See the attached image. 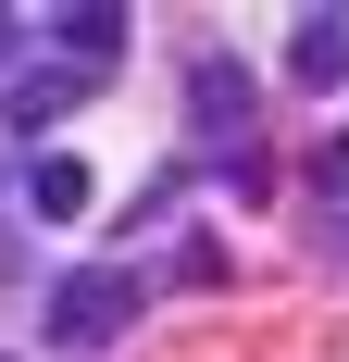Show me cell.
Masks as SVG:
<instances>
[{"instance_id": "cell-1", "label": "cell", "mask_w": 349, "mask_h": 362, "mask_svg": "<svg viewBox=\"0 0 349 362\" xmlns=\"http://www.w3.org/2000/svg\"><path fill=\"white\" fill-rule=\"evenodd\" d=\"M262 112H249V63L237 50H187V150H200L225 187L262 175V138H249Z\"/></svg>"}, {"instance_id": "cell-2", "label": "cell", "mask_w": 349, "mask_h": 362, "mask_svg": "<svg viewBox=\"0 0 349 362\" xmlns=\"http://www.w3.org/2000/svg\"><path fill=\"white\" fill-rule=\"evenodd\" d=\"M138 313H150V275H138V262H75V275H50V300H37L50 350H112Z\"/></svg>"}, {"instance_id": "cell-3", "label": "cell", "mask_w": 349, "mask_h": 362, "mask_svg": "<svg viewBox=\"0 0 349 362\" xmlns=\"http://www.w3.org/2000/svg\"><path fill=\"white\" fill-rule=\"evenodd\" d=\"M75 100H100V75L63 63V50H37V63H13V88H0V125H13V138H50Z\"/></svg>"}, {"instance_id": "cell-4", "label": "cell", "mask_w": 349, "mask_h": 362, "mask_svg": "<svg viewBox=\"0 0 349 362\" xmlns=\"http://www.w3.org/2000/svg\"><path fill=\"white\" fill-rule=\"evenodd\" d=\"M88 200H100V175H88L75 150H37V163H25V213H37V225H75Z\"/></svg>"}, {"instance_id": "cell-5", "label": "cell", "mask_w": 349, "mask_h": 362, "mask_svg": "<svg viewBox=\"0 0 349 362\" xmlns=\"http://www.w3.org/2000/svg\"><path fill=\"white\" fill-rule=\"evenodd\" d=\"M287 75L300 88H349V13H300L287 25Z\"/></svg>"}, {"instance_id": "cell-6", "label": "cell", "mask_w": 349, "mask_h": 362, "mask_svg": "<svg viewBox=\"0 0 349 362\" xmlns=\"http://www.w3.org/2000/svg\"><path fill=\"white\" fill-rule=\"evenodd\" d=\"M50 50L88 63V75H112V63H125V13H112V0H75L63 25H50Z\"/></svg>"}, {"instance_id": "cell-7", "label": "cell", "mask_w": 349, "mask_h": 362, "mask_svg": "<svg viewBox=\"0 0 349 362\" xmlns=\"http://www.w3.org/2000/svg\"><path fill=\"white\" fill-rule=\"evenodd\" d=\"M0 63H13V25H0Z\"/></svg>"}]
</instances>
